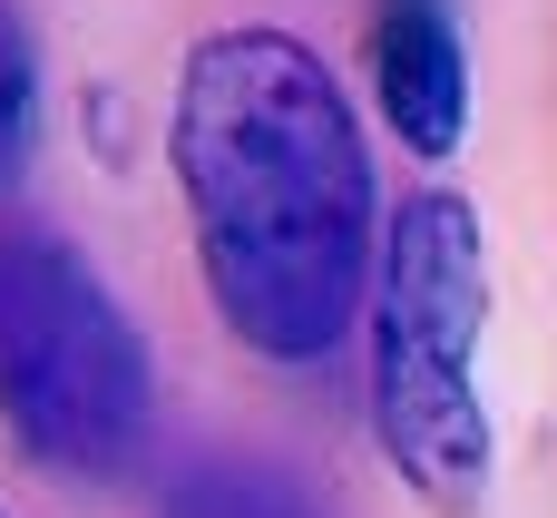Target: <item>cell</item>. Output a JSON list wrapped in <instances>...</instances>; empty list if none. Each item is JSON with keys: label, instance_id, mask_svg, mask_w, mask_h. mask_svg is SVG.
Instances as JSON below:
<instances>
[{"label": "cell", "instance_id": "6da1fadb", "mask_svg": "<svg viewBox=\"0 0 557 518\" xmlns=\"http://www.w3.org/2000/svg\"><path fill=\"white\" fill-rule=\"evenodd\" d=\"M166 166L225 333L284 372L333 362L382 264V186L333 59L264 20L206 29L176 69Z\"/></svg>", "mask_w": 557, "mask_h": 518}, {"label": "cell", "instance_id": "7a4b0ae2", "mask_svg": "<svg viewBox=\"0 0 557 518\" xmlns=\"http://www.w3.org/2000/svg\"><path fill=\"white\" fill-rule=\"evenodd\" d=\"M372 431L401 490L441 518L490 499V402H480V343H490V235L480 206L431 186L392 206L382 264H372Z\"/></svg>", "mask_w": 557, "mask_h": 518}, {"label": "cell", "instance_id": "3957f363", "mask_svg": "<svg viewBox=\"0 0 557 518\" xmlns=\"http://www.w3.org/2000/svg\"><path fill=\"white\" fill-rule=\"evenodd\" d=\"M0 431L59 480H117L157 431V362L98 264L0 225Z\"/></svg>", "mask_w": 557, "mask_h": 518}, {"label": "cell", "instance_id": "277c9868", "mask_svg": "<svg viewBox=\"0 0 557 518\" xmlns=\"http://www.w3.org/2000/svg\"><path fill=\"white\" fill-rule=\"evenodd\" d=\"M372 98L411 157H460L470 137V49L450 0H372Z\"/></svg>", "mask_w": 557, "mask_h": 518}, {"label": "cell", "instance_id": "5b68a950", "mask_svg": "<svg viewBox=\"0 0 557 518\" xmlns=\"http://www.w3.org/2000/svg\"><path fill=\"white\" fill-rule=\"evenodd\" d=\"M166 518H313V499H304L284 470H255V460H196V470L166 490Z\"/></svg>", "mask_w": 557, "mask_h": 518}, {"label": "cell", "instance_id": "8992f818", "mask_svg": "<svg viewBox=\"0 0 557 518\" xmlns=\"http://www.w3.org/2000/svg\"><path fill=\"white\" fill-rule=\"evenodd\" d=\"M29 127H39V49H29V20L0 0V186L29 166Z\"/></svg>", "mask_w": 557, "mask_h": 518}, {"label": "cell", "instance_id": "52a82bcc", "mask_svg": "<svg viewBox=\"0 0 557 518\" xmlns=\"http://www.w3.org/2000/svg\"><path fill=\"white\" fill-rule=\"evenodd\" d=\"M0 518H10V509H0Z\"/></svg>", "mask_w": 557, "mask_h": 518}]
</instances>
